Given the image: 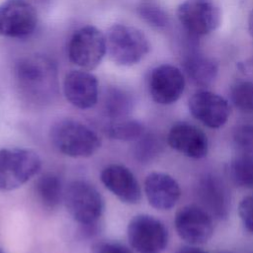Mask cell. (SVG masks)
Returning <instances> with one entry per match:
<instances>
[{
  "instance_id": "1",
  "label": "cell",
  "mask_w": 253,
  "mask_h": 253,
  "mask_svg": "<svg viewBox=\"0 0 253 253\" xmlns=\"http://www.w3.org/2000/svg\"><path fill=\"white\" fill-rule=\"evenodd\" d=\"M14 75L20 92L29 100L44 103L57 92V68L44 54H30L18 60Z\"/></svg>"
},
{
  "instance_id": "2",
  "label": "cell",
  "mask_w": 253,
  "mask_h": 253,
  "mask_svg": "<svg viewBox=\"0 0 253 253\" xmlns=\"http://www.w3.org/2000/svg\"><path fill=\"white\" fill-rule=\"evenodd\" d=\"M52 145L62 154L73 158L92 156L101 146L99 135L81 122L64 119L49 130Z\"/></svg>"
},
{
  "instance_id": "3",
  "label": "cell",
  "mask_w": 253,
  "mask_h": 253,
  "mask_svg": "<svg viewBox=\"0 0 253 253\" xmlns=\"http://www.w3.org/2000/svg\"><path fill=\"white\" fill-rule=\"evenodd\" d=\"M105 36L107 52L119 65L131 66L138 63L150 48L146 36L131 26L115 24L109 28Z\"/></svg>"
},
{
  "instance_id": "4",
  "label": "cell",
  "mask_w": 253,
  "mask_h": 253,
  "mask_svg": "<svg viewBox=\"0 0 253 253\" xmlns=\"http://www.w3.org/2000/svg\"><path fill=\"white\" fill-rule=\"evenodd\" d=\"M41 166L39 154L32 149H0V191H12L21 187L38 174Z\"/></svg>"
},
{
  "instance_id": "5",
  "label": "cell",
  "mask_w": 253,
  "mask_h": 253,
  "mask_svg": "<svg viewBox=\"0 0 253 253\" xmlns=\"http://www.w3.org/2000/svg\"><path fill=\"white\" fill-rule=\"evenodd\" d=\"M63 202L72 218L80 225L99 222L104 211V200L90 183L74 180L64 190Z\"/></svg>"
},
{
  "instance_id": "6",
  "label": "cell",
  "mask_w": 253,
  "mask_h": 253,
  "mask_svg": "<svg viewBox=\"0 0 253 253\" xmlns=\"http://www.w3.org/2000/svg\"><path fill=\"white\" fill-rule=\"evenodd\" d=\"M177 17L187 34L197 39L217 29L221 12L214 0H185L178 6Z\"/></svg>"
},
{
  "instance_id": "7",
  "label": "cell",
  "mask_w": 253,
  "mask_h": 253,
  "mask_svg": "<svg viewBox=\"0 0 253 253\" xmlns=\"http://www.w3.org/2000/svg\"><path fill=\"white\" fill-rule=\"evenodd\" d=\"M107 51L106 36L94 26L78 29L68 43V57L72 63L92 70L96 68Z\"/></svg>"
},
{
  "instance_id": "8",
  "label": "cell",
  "mask_w": 253,
  "mask_h": 253,
  "mask_svg": "<svg viewBox=\"0 0 253 253\" xmlns=\"http://www.w3.org/2000/svg\"><path fill=\"white\" fill-rule=\"evenodd\" d=\"M127 238L138 253H162L168 243V231L154 216L137 214L128 222Z\"/></svg>"
},
{
  "instance_id": "9",
  "label": "cell",
  "mask_w": 253,
  "mask_h": 253,
  "mask_svg": "<svg viewBox=\"0 0 253 253\" xmlns=\"http://www.w3.org/2000/svg\"><path fill=\"white\" fill-rule=\"evenodd\" d=\"M38 25V13L26 0H4L0 4V36L26 38Z\"/></svg>"
},
{
  "instance_id": "10",
  "label": "cell",
  "mask_w": 253,
  "mask_h": 253,
  "mask_svg": "<svg viewBox=\"0 0 253 253\" xmlns=\"http://www.w3.org/2000/svg\"><path fill=\"white\" fill-rule=\"evenodd\" d=\"M184 73L171 64H161L152 69L148 79V89L154 102L161 105L175 103L185 90Z\"/></svg>"
},
{
  "instance_id": "11",
  "label": "cell",
  "mask_w": 253,
  "mask_h": 253,
  "mask_svg": "<svg viewBox=\"0 0 253 253\" xmlns=\"http://www.w3.org/2000/svg\"><path fill=\"white\" fill-rule=\"evenodd\" d=\"M175 227L178 235L192 245L207 242L213 232L211 214L197 206L180 209L175 215Z\"/></svg>"
},
{
  "instance_id": "12",
  "label": "cell",
  "mask_w": 253,
  "mask_h": 253,
  "mask_svg": "<svg viewBox=\"0 0 253 253\" xmlns=\"http://www.w3.org/2000/svg\"><path fill=\"white\" fill-rule=\"evenodd\" d=\"M189 110L196 120L211 128L222 126L230 116L228 102L220 95L206 90L190 98Z\"/></svg>"
},
{
  "instance_id": "13",
  "label": "cell",
  "mask_w": 253,
  "mask_h": 253,
  "mask_svg": "<svg viewBox=\"0 0 253 253\" xmlns=\"http://www.w3.org/2000/svg\"><path fill=\"white\" fill-rule=\"evenodd\" d=\"M63 94L74 107L90 109L98 101V80L86 70H71L63 79Z\"/></svg>"
},
{
  "instance_id": "14",
  "label": "cell",
  "mask_w": 253,
  "mask_h": 253,
  "mask_svg": "<svg viewBox=\"0 0 253 253\" xmlns=\"http://www.w3.org/2000/svg\"><path fill=\"white\" fill-rule=\"evenodd\" d=\"M103 185L120 201L126 204H137L141 198L139 184L133 173L124 165L112 164L101 172Z\"/></svg>"
},
{
  "instance_id": "15",
  "label": "cell",
  "mask_w": 253,
  "mask_h": 253,
  "mask_svg": "<svg viewBox=\"0 0 253 253\" xmlns=\"http://www.w3.org/2000/svg\"><path fill=\"white\" fill-rule=\"evenodd\" d=\"M168 144L178 152L195 159L208 154L209 141L203 130L187 123H177L167 135Z\"/></svg>"
},
{
  "instance_id": "16",
  "label": "cell",
  "mask_w": 253,
  "mask_h": 253,
  "mask_svg": "<svg viewBox=\"0 0 253 253\" xmlns=\"http://www.w3.org/2000/svg\"><path fill=\"white\" fill-rule=\"evenodd\" d=\"M144 192L150 206L161 211L172 209L181 195L177 181L172 176L161 172H153L146 177Z\"/></svg>"
},
{
  "instance_id": "17",
  "label": "cell",
  "mask_w": 253,
  "mask_h": 253,
  "mask_svg": "<svg viewBox=\"0 0 253 253\" xmlns=\"http://www.w3.org/2000/svg\"><path fill=\"white\" fill-rule=\"evenodd\" d=\"M198 198L204 210L216 218L227 216L229 209V193L222 181L213 175L207 174L199 180Z\"/></svg>"
},
{
  "instance_id": "18",
  "label": "cell",
  "mask_w": 253,
  "mask_h": 253,
  "mask_svg": "<svg viewBox=\"0 0 253 253\" xmlns=\"http://www.w3.org/2000/svg\"><path fill=\"white\" fill-rule=\"evenodd\" d=\"M182 66L191 82L199 87L210 86L215 80L218 72L217 63L194 47L187 50L182 60Z\"/></svg>"
},
{
  "instance_id": "19",
  "label": "cell",
  "mask_w": 253,
  "mask_h": 253,
  "mask_svg": "<svg viewBox=\"0 0 253 253\" xmlns=\"http://www.w3.org/2000/svg\"><path fill=\"white\" fill-rule=\"evenodd\" d=\"M35 190L40 202L46 208H56L63 200L64 190L60 178L54 173H44L35 184Z\"/></svg>"
},
{
  "instance_id": "20",
  "label": "cell",
  "mask_w": 253,
  "mask_h": 253,
  "mask_svg": "<svg viewBox=\"0 0 253 253\" xmlns=\"http://www.w3.org/2000/svg\"><path fill=\"white\" fill-rule=\"evenodd\" d=\"M132 109L131 96L125 90L112 87L106 92L103 110L109 121H117L126 119Z\"/></svg>"
},
{
  "instance_id": "21",
  "label": "cell",
  "mask_w": 253,
  "mask_h": 253,
  "mask_svg": "<svg viewBox=\"0 0 253 253\" xmlns=\"http://www.w3.org/2000/svg\"><path fill=\"white\" fill-rule=\"evenodd\" d=\"M104 132L107 136L116 140H136L144 133L143 125L135 120H117L109 121L104 126Z\"/></svg>"
},
{
  "instance_id": "22",
  "label": "cell",
  "mask_w": 253,
  "mask_h": 253,
  "mask_svg": "<svg viewBox=\"0 0 253 253\" xmlns=\"http://www.w3.org/2000/svg\"><path fill=\"white\" fill-rule=\"evenodd\" d=\"M230 176L239 187L253 189V155L243 154L230 164Z\"/></svg>"
},
{
  "instance_id": "23",
  "label": "cell",
  "mask_w": 253,
  "mask_h": 253,
  "mask_svg": "<svg viewBox=\"0 0 253 253\" xmlns=\"http://www.w3.org/2000/svg\"><path fill=\"white\" fill-rule=\"evenodd\" d=\"M230 98L239 110L253 113V80L242 77L236 81L231 87Z\"/></svg>"
},
{
  "instance_id": "24",
  "label": "cell",
  "mask_w": 253,
  "mask_h": 253,
  "mask_svg": "<svg viewBox=\"0 0 253 253\" xmlns=\"http://www.w3.org/2000/svg\"><path fill=\"white\" fill-rule=\"evenodd\" d=\"M161 150V143L159 139L152 133H143L136 139L133 155L140 163L150 162Z\"/></svg>"
},
{
  "instance_id": "25",
  "label": "cell",
  "mask_w": 253,
  "mask_h": 253,
  "mask_svg": "<svg viewBox=\"0 0 253 253\" xmlns=\"http://www.w3.org/2000/svg\"><path fill=\"white\" fill-rule=\"evenodd\" d=\"M137 12L140 18L153 28L163 29L169 24V17L167 13L155 3H141L137 7Z\"/></svg>"
},
{
  "instance_id": "26",
  "label": "cell",
  "mask_w": 253,
  "mask_h": 253,
  "mask_svg": "<svg viewBox=\"0 0 253 253\" xmlns=\"http://www.w3.org/2000/svg\"><path fill=\"white\" fill-rule=\"evenodd\" d=\"M236 145L245 153L253 155V123L237 126L233 133Z\"/></svg>"
},
{
  "instance_id": "27",
  "label": "cell",
  "mask_w": 253,
  "mask_h": 253,
  "mask_svg": "<svg viewBox=\"0 0 253 253\" xmlns=\"http://www.w3.org/2000/svg\"><path fill=\"white\" fill-rule=\"evenodd\" d=\"M238 212L244 227L253 233V195L242 199L239 204Z\"/></svg>"
},
{
  "instance_id": "28",
  "label": "cell",
  "mask_w": 253,
  "mask_h": 253,
  "mask_svg": "<svg viewBox=\"0 0 253 253\" xmlns=\"http://www.w3.org/2000/svg\"><path fill=\"white\" fill-rule=\"evenodd\" d=\"M92 253H132L122 243L114 241H99L92 245Z\"/></svg>"
},
{
  "instance_id": "29",
  "label": "cell",
  "mask_w": 253,
  "mask_h": 253,
  "mask_svg": "<svg viewBox=\"0 0 253 253\" xmlns=\"http://www.w3.org/2000/svg\"><path fill=\"white\" fill-rule=\"evenodd\" d=\"M237 69L243 78L253 80V58L239 62L237 64Z\"/></svg>"
},
{
  "instance_id": "30",
  "label": "cell",
  "mask_w": 253,
  "mask_h": 253,
  "mask_svg": "<svg viewBox=\"0 0 253 253\" xmlns=\"http://www.w3.org/2000/svg\"><path fill=\"white\" fill-rule=\"evenodd\" d=\"M177 253H208L200 248H197V247H194V246H185V247H182L180 248Z\"/></svg>"
},
{
  "instance_id": "31",
  "label": "cell",
  "mask_w": 253,
  "mask_h": 253,
  "mask_svg": "<svg viewBox=\"0 0 253 253\" xmlns=\"http://www.w3.org/2000/svg\"><path fill=\"white\" fill-rule=\"evenodd\" d=\"M248 29H249L251 36L253 37V9L251 10V12L249 14V18H248Z\"/></svg>"
},
{
  "instance_id": "32",
  "label": "cell",
  "mask_w": 253,
  "mask_h": 253,
  "mask_svg": "<svg viewBox=\"0 0 253 253\" xmlns=\"http://www.w3.org/2000/svg\"><path fill=\"white\" fill-rule=\"evenodd\" d=\"M0 253H6L5 251H4V249H2V247L0 246Z\"/></svg>"
},
{
  "instance_id": "33",
  "label": "cell",
  "mask_w": 253,
  "mask_h": 253,
  "mask_svg": "<svg viewBox=\"0 0 253 253\" xmlns=\"http://www.w3.org/2000/svg\"><path fill=\"white\" fill-rule=\"evenodd\" d=\"M39 1H42V2H44V1H48V0H39Z\"/></svg>"
}]
</instances>
